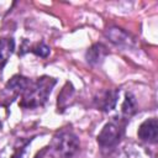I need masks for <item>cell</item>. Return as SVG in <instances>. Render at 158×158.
Masks as SVG:
<instances>
[{
    "label": "cell",
    "instance_id": "6da1fadb",
    "mask_svg": "<svg viewBox=\"0 0 158 158\" xmlns=\"http://www.w3.org/2000/svg\"><path fill=\"white\" fill-rule=\"evenodd\" d=\"M54 84L56 80L47 75H43L35 81H30L21 95L20 106L25 109H36L42 106L47 101Z\"/></svg>",
    "mask_w": 158,
    "mask_h": 158
},
{
    "label": "cell",
    "instance_id": "7a4b0ae2",
    "mask_svg": "<svg viewBox=\"0 0 158 158\" xmlns=\"http://www.w3.org/2000/svg\"><path fill=\"white\" fill-rule=\"evenodd\" d=\"M52 149L56 156L60 158H70L79 149V139L70 131H62L54 136L52 141Z\"/></svg>",
    "mask_w": 158,
    "mask_h": 158
},
{
    "label": "cell",
    "instance_id": "3957f363",
    "mask_svg": "<svg viewBox=\"0 0 158 158\" xmlns=\"http://www.w3.org/2000/svg\"><path fill=\"white\" fill-rule=\"evenodd\" d=\"M122 133H123V125L121 123V121L118 118L112 120L102 127L101 132L98 136V143L104 149L112 148L120 142Z\"/></svg>",
    "mask_w": 158,
    "mask_h": 158
},
{
    "label": "cell",
    "instance_id": "277c9868",
    "mask_svg": "<svg viewBox=\"0 0 158 158\" xmlns=\"http://www.w3.org/2000/svg\"><path fill=\"white\" fill-rule=\"evenodd\" d=\"M114 158H152V154L144 146L130 142L123 144Z\"/></svg>",
    "mask_w": 158,
    "mask_h": 158
},
{
    "label": "cell",
    "instance_id": "5b68a950",
    "mask_svg": "<svg viewBox=\"0 0 158 158\" xmlns=\"http://www.w3.org/2000/svg\"><path fill=\"white\" fill-rule=\"evenodd\" d=\"M138 138L147 143H156L158 139V122L156 117L148 118L139 126L137 131Z\"/></svg>",
    "mask_w": 158,
    "mask_h": 158
},
{
    "label": "cell",
    "instance_id": "8992f818",
    "mask_svg": "<svg viewBox=\"0 0 158 158\" xmlns=\"http://www.w3.org/2000/svg\"><path fill=\"white\" fill-rule=\"evenodd\" d=\"M28 83H30L28 79L22 75L12 77L5 86V94H7V99H10V101H11L12 98H16L17 95H22V93L27 88Z\"/></svg>",
    "mask_w": 158,
    "mask_h": 158
},
{
    "label": "cell",
    "instance_id": "52a82bcc",
    "mask_svg": "<svg viewBox=\"0 0 158 158\" xmlns=\"http://www.w3.org/2000/svg\"><path fill=\"white\" fill-rule=\"evenodd\" d=\"M15 41L12 38H0V67H2L14 53Z\"/></svg>",
    "mask_w": 158,
    "mask_h": 158
},
{
    "label": "cell",
    "instance_id": "ba28073f",
    "mask_svg": "<svg viewBox=\"0 0 158 158\" xmlns=\"http://www.w3.org/2000/svg\"><path fill=\"white\" fill-rule=\"evenodd\" d=\"M106 54V47L101 43L94 44L93 47H90L86 52V59L89 63H99Z\"/></svg>",
    "mask_w": 158,
    "mask_h": 158
},
{
    "label": "cell",
    "instance_id": "9c48e42d",
    "mask_svg": "<svg viewBox=\"0 0 158 158\" xmlns=\"http://www.w3.org/2000/svg\"><path fill=\"white\" fill-rule=\"evenodd\" d=\"M121 111L125 116H131V115L135 114V111H136V100H135L132 94H130V93L126 94L125 100L121 105Z\"/></svg>",
    "mask_w": 158,
    "mask_h": 158
},
{
    "label": "cell",
    "instance_id": "30bf717a",
    "mask_svg": "<svg viewBox=\"0 0 158 158\" xmlns=\"http://www.w3.org/2000/svg\"><path fill=\"white\" fill-rule=\"evenodd\" d=\"M35 54H37V56H40V57H42V58H46L48 54H49V47L47 46V44H44L43 42H41V43H37L36 46H33L32 47V49H31Z\"/></svg>",
    "mask_w": 158,
    "mask_h": 158
},
{
    "label": "cell",
    "instance_id": "8fae6325",
    "mask_svg": "<svg viewBox=\"0 0 158 158\" xmlns=\"http://www.w3.org/2000/svg\"><path fill=\"white\" fill-rule=\"evenodd\" d=\"M0 127H1V122H0Z\"/></svg>",
    "mask_w": 158,
    "mask_h": 158
}]
</instances>
